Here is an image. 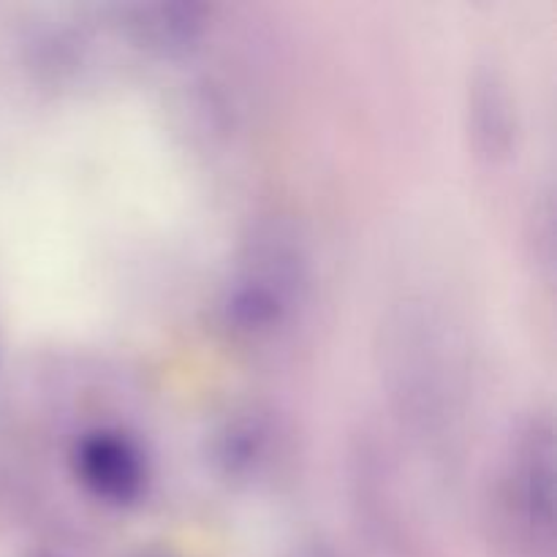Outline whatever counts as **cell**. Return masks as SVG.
<instances>
[{
    "instance_id": "cell-4",
    "label": "cell",
    "mask_w": 557,
    "mask_h": 557,
    "mask_svg": "<svg viewBox=\"0 0 557 557\" xmlns=\"http://www.w3.org/2000/svg\"><path fill=\"white\" fill-rule=\"evenodd\" d=\"M473 114H476V134L482 136L484 150L498 156L509 141V101L500 76L484 74L476 79V98H473Z\"/></svg>"
},
{
    "instance_id": "cell-2",
    "label": "cell",
    "mask_w": 557,
    "mask_h": 557,
    "mask_svg": "<svg viewBox=\"0 0 557 557\" xmlns=\"http://www.w3.org/2000/svg\"><path fill=\"white\" fill-rule=\"evenodd\" d=\"M302 288V256L283 239L259 245L232 286L228 313L248 332L277 330Z\"/></svg>"
},
{
    "instance_id": "cell-3",
    "label": "cell",
    "mask_w": 557,
    "mask_h": 557,
    "mask_svg": "<svg viewBox=\"0 0 557 557\" xmlns=\"http://www.w3.org/2000/svg\"><path fill=\"white\" fill-rule=\"evenodd\" d=\"M90 482L107 495H128L139 487V457L114 438H98L85 449Z\"/></svg>"
},
{
    "instance_id": "cell-1",
    "label": "cell",
    "mask_w": 557,
    "mask_h": 557,
    "mask_svg": "<svg viewBox=\"0 0 557 557\" xmlns=\"http://www.w3.org/2000/svg\"><path fill=\"white\" fill-rule=\"evenodd\" d=\"M495 504L522 542H553V428L547 419H533L511 444Z\"/></svg>"
}]
</instances>
